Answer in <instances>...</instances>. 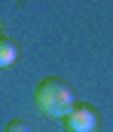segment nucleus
<instances>
[{"instance_id":"1","label":"nucleus","mask_w":113,"mask_h":132,"mask_svg":"<svg viewBox=\"0 0 113 132\" xmlns=\"http://www.w3.org/2000/svg\"><path fill=\"white\" fill-rule=\"evenodd\" d=\"M34 101H37V111H40V114L55 117V120H64V117L76 108L74 89H70L64 80H58V77L40 80L37 89H34Z\"/></svg>"},{"instance_id":"2","label":"nucleus","mask_w":113,"mask_h":132,"mask_svg":"<svg viewBox=\"0 0 113 132\" xmlns=\"http://www.w3.org/2000/svg\"><path fill=\"white\" fill-rule=\"evenodd\" d=\"M64 126L70 132H98V114L89 104H76L74 111L64 117Z\"/></svg>"},{"instance_id":"3","label":"nucleus","mask_w":113,"mask_h":132,"mask_svg":"<svg viewBox=\"0 0 113 132\" xmlns=\"http://www.w3.org/2000/svg\"><path fill=\"white\" fill-rule=\"evenodd\" d=\"M18 62V46L12 43V40H3L0 37V68H9Z\"/></svg>"},{"instance_id":"4","label":"nucleus","mask_w":113,"mask_h":132,"mask_svg":"<svg viewBox=\"0 0 113 132\" xmlns=\"http://www.w3.org/2000/svg\"><path fill=\"white\" fill-rule=\"evenodd\" d=\"M6 132H31V126H28L25 120H9V123H6Z\"/></svg>"},{"instance_id":"5","label":"nucleus","mask_w":113,"mask_h":132,"mask_svg":"<svg viewBox=\"0 0 113 132\" xmlns=\"http://www.w3.org/2000/svg\"><path fill=\"white\" fill-rule=\"evenodd\" d=\"M0 31H3V28H0Z\"/></svg>"}]
</instances>
